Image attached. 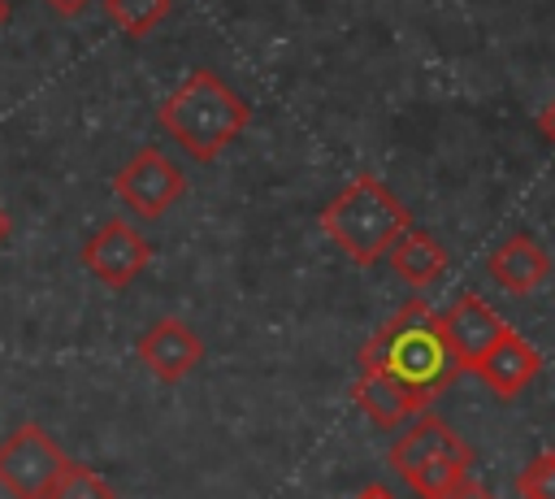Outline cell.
<instances>
[{
  "instance_id": "cell-1",
  "label": "cell",
  "mask_w": 555,
  "mask_h": 499,
  "mask_svg": "<svg viewBox=\"0 0 555 499\" xmlns=\"http://www.w3.org/2000/svg\"><path fill=\"white\" fill-rule=\"evenodd\" d=\"M356 369H377L395 378L403 391H412L425 408L464 373L438 312L425 299H408L399 312L382 321V330L356 351Z\"/></svg>"
},
{
  "instance_id": "cell-2",
  "label": "cell",
  "mask_w": 555,
  "mask_h": 499,
  "mask_svg": "<svg viewBox=\"0 0 555 499\" xmlns=\"http://www.w3.org/2000/svg\"><path fill=\"white\" fill-rule=\"evenodd\" d=\"M160 126L165 135L199 165H212L251 121L247 100L208 65L191 69L160 104Z\"/></svg>"
},
{
  "instance_id": "cell-3",
  "label": "cell",
  "mask_w": 555,
  "mask_h": 499,
  "mask_svg": "<svg viewBox=\"0 0 555 499\" xmlns=\"http://www.w3.org/2000/svg\"><path fill=\"white\" fill-rule=\"evenodd\" d=\"M321 230L338 252H347L351 265H377L386 260L390 243L412 226V208L373 174L351 178L325 208H321Z\"/></svg>"
},
{
  "instance_id": "cell-4",
  "label": "cell",
  "mask_w": 555,
  "mask_h": 499,
  "mask_svg": "<svg viewBox=\"0 0 555 499\" xmlns=\"http://www.w3.org/2000/svg\"><path fill=\"white\" fill-rule=\"evenodd\" d=\"M61 469L65 451L52 443L43 425L26 421L0 438V486L9 490V499H48Z\"/></svg>"
},
{
  "instance_id": "cell-5",
  "label": "cell",
  "mask_w": 555,
  "mask_h": 499,
  "mask_svg": "<svg viewBox=\"0 0 555 499\" xmlns=\"http://www.w3.org/2000/svg\"><path fill=\"white\" fill-rule=\"evenodd\" d=\"M113 191H117V200L130 204L139 217L156 221V217H165V213L182 200L186 178H182V169H178L165 152L143 148V152H134V156L113 174Z\"/></svg>"
},
{
  "instance_id": "cell-6",
  "label": "cell",
  "mask_w": 555,
  "mask_h": 499,
  "mask_svg": "<svg viewBox=\"0 0 555 499\" xmlns=\"http://www.w3.org/2000/svg\"><path fill=\"white\" fill-rule=\"evenodd\" d=\"M78 260H82V269H91L104 286L126 291V286L147 269V260H152V243H147L130 221L113 217V221H104V226L82 243Z\"/></svg>"
},
{
  "instance_id": "cell-7",
  "label": "cell",
  "mask_w": 555,
  "mask_h": 499,
  "mask_svg": "<svg viewBox=\"0 0 555 499\" xmlns=\"http://www.w3.org/2000/svg\"><path fill=\"white\" fill-rule=\"evenodd\" d=\"M390 469L399 473V477H408V473H416V469H425V464H434V460H455V464H473V447L442 421V417H434L429 408L425 412H416V421L390 443Z\"/></svg>"
},
{
  "instance_id": "cell-8",
  "label": "cell",
  "mask_w": 555,
  "mask_h": 499,
  "mask_svg": "<svg viewBox=\"0 0 555 499\" xmlns=\"http://www.w3.org/2000/svg\"><path fill=\"white\" fill-rule=\"evenodd\" d=\"M438 321H442V334H447V343H451L460 369H473V364L507 334V325L499 321V312H494L481 295H473V291L455 295L451 308L438 312Z\"/></svg>"
},
{
  "instance_id": "cell-9",
  "label": "cell",
  "mask_w": 555,
  "mask_h": 499,
  "mask_svg": "<svg viewBox=\"0 0 555 499\" xmlns=\"http://www.w3.org/2000/svg\"><path fill=\"white\" fill-rule=\"evenodd\" d=\"M139 360H143V369L152 378H160V382L173 386V382H182L204 360V343H199V334L186 321L160 317V321H152L139 334Z\"/></svg>"
},
{
  "instance_id": "cell-10",
  "label": "cell",
  "mask_w": 555,
  "mask_h": 499,
  "mask_svg": "<svg viewBox=\"0 0 555 499\" xmlns=\"http://www.w3.org/2000/svg\"><path fill=\"white\" fill-rule=\"evenodd\" d=\"M486 273H490V282H499L507 295H529V291H538V286L546 282L551 256H546V247H542L533 234H512V239H503V243L486 256Z\"/></svg>"
},
{
  "instance_id": "cell-11",
  "label": "cell",
  "mask_w": 555,
  "mask_h": 499,
  "mask_svg": "<svg viewBox=\"0 0 555 499\" xmlns=\"http://www.w3.org/2000/svg\"><path fill=\"white\" fill-rule=\"evenodd\" d=\"M542 369V356L516 334V330H507L477 364H473V373L499 395V399H516L525 386H529V378Z\"/></svg>"
},
{
  "instance_id": "cell-12",
  "label": "cell",
  "mask_w": 555,
  "mask_h": 499,
  "mask_svg": "<svg viewBox=\"0 0 555 499\" xmlns=\"http://www.w3.org/2000/svg\"><path fill=\"white\" fill-rule=\"evenodd\" d=\"M351 399L364 408V417L377 430H395V425L412 421L416 412H425V404L412 391H403L395 378H386L377 369H360V378L351 382Z\"/></svg>"
},
{
  "instance_id": "cell-13",
  "label": "cell",
  "mask_w": 555,
  "mask_h": 499,
  "mask_svg": "<svg viewBox=\"0 0 555 499\" xmlns=\"http://www.w3.org/2000/svg\"><path fill=\"white\" fill-rule=\"evenodd\" d=\"M386 260H390V269H395L403 282H412V286H429V282H438V278L447 273V247H442L429 230H421V226H408V230L390 243Z\"/></svg>"
},
{
  "instance_id": "cell-14",
  "label": "cell",
  "mask_w": 555,
  "mask_h": 499,
  "mask_svg": "<svg viewBox=\"0 0 555 499\" xmlns=\"http://www.w3.org/2000/svg\"><path fill=\"white\" fill-rule=\"evenodd\" d=\"M169 9H173V0H104L108 22H113L121 35H130V39L152 35V30L169 17Z\"/></svg>"
},
{
  "instance_id": "cell-15",
  "label": "cell",
  "mask_w": 555,
  "mask_h": 499,
  "mask_svg": "<svg viewBox=\"0 0 555 499\" xmlns=\"http://www.w3.org/2000/svg\"><path fill=\"white\" fill-rule=\"evenodd\" d=\"M48 499H117V495H113V486H108L95 469H87V464H78V460H65V469H61V477L52 482Z\"/></svg>"
},
{
  "instance_id": "cell-16",
  "label": "cell",
  "mask_w": 555,
  "mask_h": 499,
  "mask_svg": "<svg viewBox=\"0 0 555 499\" xmlns=\"http://www.w3.org/2000/svg\"><path fill=\"white\" fill-rule=\"evenodd\" d=\"M464 473H468V469H464V464H455V460H434V464H425V469L408 473L403 482H408L421 499H442V495H447Z\"/></svg>"
},
{
  "instance_id": "cell-17",
  "label": "cell",
  "mask_w": 555,
  "mask_h": 499,
  "mask_svg": "<svg viewBox=\"0 0 555 499\" xmlns=\"http://www.w3.org/2000/svg\"><path fill=\"white\" fill-rule=\"evenodd\" d=\"M516 490H520V499H555V451L529 460L516 477Z\"/></svg>"
},
{
  "instance_id": "cell-18",
  "label": "cell",
  "mask_w": 555,
  "mask_h": 499,
  "mask_svg": "<svg viewBox=\"0 0 555 499\" xmlns=\"http://www.w3.org/2000/svg\"><path fill=\"white\" fill-rule=\"evenodd\" d=\"M442 499H494V495H490L481 482H473V477L464 473V477H460V482H455V486H451Z\"/></svg>"
},
{
  "instance_id": "cell-19",
  "label": "cell",
  "mask_w": 555,
  "mask_h": 499,
  "mask_svg": "<svg viewBox=\"0 0 555 499\" xmlns=\"http://www.w3.org/2000/svg\"><path fill=\"white\" fill-rule=\"evenodd\" d=\"M43 4H48L52 13H61V17H78V13H82L91 0H43Z\"/></svg>"
},
{
  "instance_id": "cell-20",
  "label": "cell",
  "mask_w": 555,
  "mask_h": 499,
  "mask_svg": "<svg viewBox=\"0 0 555 499\" xmlns=\"http://www.w3.org/2000/svg\"><path fill=\"white\" fill-rule=\"evenodd\" d=\"M538 130H542V135H546V139L555 143V100H551V104H546V108L538 113Z\"/></svg>"
},
{
  "instance_id": "cell-21",
  "label": "cell",
  "mask_w": 555,
  "mask_h": 499,
  "mask_svg": "<svg viewBox=\"0 0 555 499\" xmlns=\"http://www.w3.org/2000/svg\"><path fill=\"white\" fill-rule=\"evenodd\" d=\"M351 499H399L390 486H382V482H373V486H364V490H356Z\"/></svg>"
},
{
  "instance_id": "cell-22",
  "label": "cell",
  "mask_w": 555,
  "mask_h": 499,
  "mask_svg": "<svg viewBox=\"0 0 555 499\" xmlns=\"http://www.w3.org/2000/svg\"><path fill=\"white\" fill-rule=\"evenodd\" d=\"M4 239H9V213L0 208V243H4Z\"/></svg>"
},
{
  "instance_id": "cell-23",
  "label": "cell",
  "mask_w": 555,
  "mask_h": 499,
  "mask_svg": "<svg viewBox=\"0 0 555 499\" xmlns=\"http://www.w3.org/2000/svg\"><path fill=\"white\" fill-rule=\"evenodd\" d=\"M9 22V0H0V26Z\"/></svg>"
}]
</instances>
